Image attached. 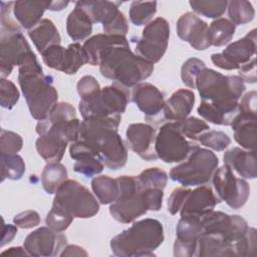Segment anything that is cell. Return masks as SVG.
I'll use <instances>...</instances> for the list:
<instances>
[{
	"label": "cell",
	"mask_w": 257,
	"mask_h": 257,
	"mask_svg": "<svg viewBox=\"0 0 257 257\" xmlns=\"http://www.w3.org/2000/svg\"><path fill=\"white\" fill-rule=\"evenodd\" d=\"M98 66L102 76L126 88L147 79L154 63L133 53L124 36L104 35L99 44Z\"/></svg>",
	"instance_id": "1"
},
{
	"label": "cell",
	"mask_w": 257,
	"mask_h": 257,
	"mask_svg": "<svg viewBox=\"0 0 257 257\" xmlns=\"http://www.w3.org/2000/svg\"><path fill=\"white\" fill-rule=\"evenodd\" d=\"M120 121L121 114H117L105 117H88L80 123L79 139L91 145L99 160L110 170L122 168L127 161L126 147L117 134Z\"/></svg>",
	"instance_id": "2"
},
{
	"label": "cell",
	"mask_w": 257,
	"mask_h": 257,
	"mask_svg": "<svg viewBox=\"0 0 257 257\" xmlns=\"http://www.w3.org/2000/svg\"><path fill=\"white\" fill-rule=\"evenodd\" d=\"M18 83L32 117L37 120L47 118L57 104L58 94L52 85V77L43 74L33 51L28 52L18 65Z\"/></svg>",
	"instance_id": "3"
},
{
	"label": "cell",
	"mask_w": 257,
	"mask_h": 257,
	"mask_svg": "<svg viewBox=\"0 0 257 257\" xmlns=\"http://www.w3.org/2000/svg\"><path fill=\"white\" fill-rule=\"evenodd\" d=\"M196 88L203 101L226 115L235 116L239 112V99L246 86L237 75H224L206 67L197 78Z\"/></svg>",
	"instance_id": "4"
},
{
	"label": "cell",
	"mask_w": 257,
	"mask_h": 257,
	"mask_svg": "<svg viewBox=\"0 0 257 257\" xmlns=\"http://www.w3.org/2000/svg\"><path fill=\"white\" fill-rule=\"evenodd\" d=\"M163 241V224L157 219L146 218L114 236L110 241V249L120 257L155 256V250Z\"/></svg>",
	"instance_id": "5"
},
{
	"label": "cell",
	"mask_w": 257,
	"mask_h": 257,
	"mask_svg": "<svg viewBox=\"0 0 257 257\" xmlns=\"http://www.w3.org/2000/svg\"><path fill=\"white\" fill-rule=\"evenodd\" d=\"M219 165V159L210 150L199 146L185 162L172 168L170 178L184 187L206 185Z\"/></svg>",
	"instance_id": "6"
},
{
	"label": "cell",
	"mask_w": 257,
	"mask_h": 257,
	"mask_svg": "<svg viewBox=\"0 0 257 257\" xmlns=\"http://www.w3.org/2000/svg\"><path fill=\"white\" fill-rule=\"evenodd\" d=\"M52 207L80 219L91 218L99 211V203L89 190L77 181L68 179L55 193Z\"/></svg>",
	"instance_id": "7"
},
{
	"label": "cell",
	"mask_w": 257,
	"mask_h": 257,
	"mask_svg": "<svg viewBox=\"0 0 257 257\" xmlns=\"http://www.w3.org/2000/svg\"><path fill=\"white\" fill-rule=\"evenodd\" d=\"M131 100L128 88L113 82L89 99H80L79 111L82 118L105 117L124 112Z\"/></svg>",
	"instance_id": "8"
},
{
	"label": "cell",
	"mask_w": 257,
	"mask_h": 257,
	"mask_svg": "<svg viewBox=\"0 0 257 257\" xmlns=\"http://www.w3.org/2000/svg\"><path fill=\"white\" fill-rule=\"evenodd\" d=\"M163 197L162 189H142L130 199L111 203L109 213L115 221L128 224L148 211H159L162 208Z\"/></svg>",
	"instance_id": "9"
},
{
	"label": "cell",
	"mask_w": 257,
	"mask_h": 257,
	"mask_svg": "<svg viewBox=\"0 0 257 257\" xmlns=\"http://www.w3.org/2000/svg\"><path fill=\"white\" fill-rule=\"evenodd\" d=\"M197 147L195 142L189 141L177 130L173 121L164 123L156 136L157 157L168 164L185 161Z\"/></svg>",
	"instance_id": "10"
},
{
	"label": "cell",
	"mask_w": 257,
	"mask_h": 257,
	"mask_svg": "<svg viewBox=\"0 0 257 257\" xmlns=\"http://www.w3.org/2000/svg\"><path fill=\"white\" fill-rule=\"evenodd\" d=\"M169 37V22L165 18L157 17L145 26L142 37L136 44L137 55L152 63L160 61L167 51Z\"/></svg>",
	"instance_id": "11"
},
{
	"label": "cell",
	"mask_w": 257,
	"mask_h": 257,
	"mask_svg": "<svg viewBox=\"0 0 257 257\" xmlns=\"http://www.w3.org/2000/svg\"><path fill=\"white\" fill-rule=\"evenodd\" d=\"M212 180L220 201L226 202L234 210H238L246 204L250 196V186L245 180L237 178L228 166L224 165L216 169Z\"/></svg>",
	"instance_id": "12"
},
{
	"label": "cell",
	"mask_w": 257,
	"mask_h": 257,
	"mask_svg": "<svg viewBox=\"0 0 257 257\" xmlns=\"http://www.w3.org/2000/svg\"><path fill=\"white\" fill-rule=\"evenodd\" d=\"M255 52L256 29H252L241 39L230 43L221 53H213L211 60L217 67L233 70L254 58Z\"/></svg>",
	"instance_id": "13"
},
{
	"label": "cell",
	"mask_w": 257,
	"mask_h": 257,
	"mask_svg": "<svg viewBox=\"0 0 257 257\" xmlns=\"http://www.w3.org/2000/svg\"><path fill=\"white\" fill-rule=\"evenodd\" d=\"M131 99L145 113V118L149 123L159 125L165 122L166 101L163 92L157 86L149 82H141L133 87Z\"/></svg>",
	"instance_id": "14"
},
{
	"label": "cell",
	"mask_w": 257,
	"mask_h": 257,
	"mask_svg": "<svg viewBox=\"0 0 257 257\" xmlns=\"http://www.w3.org/2000/svg\"><path fill=\"white\" fill-rule=\"evenodd\" d=\"M32 51L22 32L1 29L0 33V74L1 78L10 75L24 56Z\"/></svg>",
	"instance_id": "15"
},
{
	"label": "cell",
	"mask_w": 257,
	"mask_h": 257,
	"mask_svg": "<svg viewBox=\"0 0 257 257\" xmlns=\"http://www.w3.org/2000/svg\"><path fill=\"white\" fill-rule=\"evenodd\" d=\"M67 243L66 236L49 227H40L27 235L24 248L29 256L49 257L60 255Z\"/></svg>",
	"instance_id": "16"
},
{
	"label": "cell",
	"mask_w": 257,
	"mask_h": 257,
	"mask_svg": "<svg viewBox=\"0 0 257 257\" xmlns=\"http://www.w3.org/2000/svg\"><path fill=\"white\" fill-rule=\"evenodd\" d=\"M176 30L178 36L196 50H205L211 46L208 24L193 12H186L180 16Z\"/></svg>",
	"instance_id": "17"
},
{
	"label": "cell",
	"mask_w": 257,
	"mask_h": 257,
	"mask_svg": "<svg viewBox=\"0 0 257 257\" xmlns=\"http://www.w3.org/2000/svg\"><path fill=\"white\" fill-rule=\"evenodd\" d=\"M203 234L200 217H181L176 228L174 255L177 257L195 256L199 237Z\"/></svg>",
	"instance_id": "18"
},
{
	"label": "cell",
	"mask_w": 257,
	"mask_h": 257,
	"mask_svg": "<svg viewBox=\"0 0 257 257\" xmlns=\"http://www.w3.org/2000/svg\"><path fill=\"white\" fill-rule=\"evenodd\" d=\"M157 132L156 128L148 123H132L127 126L125 138L128 148L145 161L156 160L155 151Z\"/></svg>",
	"instance_id": "19"
},
{
	"label": "cell",
	"mask_w": 257,
	"mask_h": 257,
	"mask_svg": "<svg viewBox=\"0 0 257 257\" xmlns=\"http://www.w3.org/2000/svg\"><path fill=\"white\" fill-rule=\"evenodd\" d=\"M220 202L211 187L201 185L195 190H191L186 197L180 210L181 217H201L214 210Z\"/></svg>",
	"instance_id": "20"
},
{
	"label": "cell",
	"mask_w": 257,
	"mask_h": 257,
	"mask_svg": "<svg viewBox=\"0 0 257 257\" xmlns=\"http://www.w3.org/2000/svg\"><path fill=\"white\" fill-rule=\"evenodd\" d=\"M224 164L240 177L255 179L257 177V163L255 151H244L233 148L224 154Z\"/></svg>",
	"instance_id": "21"
},
{
	"label": "cell",
	"mask_w": 257,
	"mask_h": 257,
	"mask_svg": "<svg viewBox=\"0 0 257 257\" xmlns=\"http://www.w3.org/2000/svg\"><path fill=\"white\" fill-rule=\"evenodd\" d=\"M68 143V140L61 134L48 131L39 136L35 142V148L44 161L54 163L61 161Z\"/></svg>",
	"instance_id": "22"
},
{
	"label": "cell",
	"mask_w": 257,
	"mask_h": 257,
	"mask_svg": "<svg viewBox=\"0 0 257 257\" xmlns=\"http://www.w3.org/2000/svg\"><path fill=\"white\" fill-rule=\"evenodd\" d=\"M195 103V94L189 89H178L166 101L164 107L165 121H177L188 117Z\"/></svg>",
	"instance_id": "23"
},
{
	"label": "cell",
	"mask_w": 257,
	"mask_h": 257,
	"mask_svg": "<svg viewBox=\"0 0 257 257\" xmlns=\"http://www.w3.org/2000/svg\"><path fill=\"white\" fill-rule=\"evenodd\" d=\"M257 115L238 112L231 122L235 141L248 151H255L257 137Z\"/></svg>",
	"instance_id": "24"
},
{
	"label": "cell",
	"mask_w": 257,
	"mask_h": 257,
	"mask_svg": "<svg viewBox=\"0 0 257 257\" xmlns=\"http://www.w3.org/2000/svg\"><path fill=\"white\" fill-rule=\"evenodd\" d=\"M47 4V1H16L13 4L14 18L22 28L30 30L41 21Z\"/></svg>",
	"instance_id": "25"
},
{
	"label": "cell",
	"mask_w": 257,
	"mask_h": 257,
	"mask_svg": "<svg viewBox=\"0 0 257 257\" xmlns=\"http://www.w3.org/2000/svg\"><path fill=\"white\" fill-rule=\"evenodd\" d=\"M28 36L41 54L50 46L60 45L61 37L54 23L47 18L41 19L33 28L28 30Z\"/></svg>",
	"instance_id": "26"
},
{
	"label": "cell",
	"mask_w": 257,
	"mask_h": 257,
	"mask_svg": "<svg viewBox=\"0 0 257 257\" xmlns=\"http://www.w3.org/2000/svg\"><path fill=\"white\" fill-rule=\"evenodd\" d=\"M119 2L111 1H78L75 6L80 8L92 23L106 24L119 12Z\"/></svg>",
	"instance_id": "27"
},
{
	"label": "cell",
	"mask_w": 257,
	"mask_h": 257,
	"mask_svg": "<svg viewBox=\"0 0 257 257\" xmlns=\"http://www.w3.org/2000/svg\"><path fill=\"white\" fill-rule=\"evenodd\" d=\"M80 121L76 117L70 120H51L45 118L43 120H38L36 124V133L41 136L48 131H53L64 136L69 143L76 142L79 139Z\"/></svg>",
	"instance_id": "28"
},
{
	"label": "cell",
	"mask_w": 257,
	"mask_h": 257,
	"mask_svg": "<svg viewBox=\"0 0 257 257\" xmlns=\"http://www.w3.org/2000/svg\"><path fill=\"white\" fill-rule=\"evenodd\" d=\"M66 32L72 40H84L92 32V22L80 8L75 6L67 16Z\"/></svg>",
	"instance_id": "29"
},
{
	"label": "cell",
	"mask_w": 257,
	"mask_h": 257,
	"mask_svg": "<svg viewBox=\"0 0 257 257\" xmlns=\"http://www.w3.org/2000/svg\"><path fill=\"white\" fill-rule=\"evenodd\" d=\"M67 180V170L59 162L48 163L41 174V183L44 191L55 194L63 182Z\"/></svg>",
	"instance_id": "30"
},
{
	"label": "cell",
	"mask_w": 257,
	"mask_h": 257,
	"mask_svg": "<svg viewBox=\"0 0 257 257\" xmlns=\"http://www.w3.org/2000/svg\"><path fill=\"white\" fill-rule=\"evenodd\" d=\"M91 189L100 204L113 203L118 195V185L116 179L108 176H98L92 179Z\"/></svg>",
	"instance_id": "31"
},
{
	"label": "cell",
	"mask_w": 257,
	"mask_h": 257,
	"mask_svg": "<svg viewBox=\"0 0 257 257\" xmlns=\"http://www.w3.org/2000/svg\"><path fill=\"white\" fill-rule=\"evenodd\" d=\"M235 33V25L226 18H217L209 26L211 45L220 47L228 44Z\"/></svg>",
	"instance_id": "32"
},
{
	"label": "cell",
	"mask_w": 257,
	"mask_h": 257,
	"mask_svg": "<svg viewBox=\"0 0 257 257\" xmlns=\"http://www.w3.org/2000/svg\"><path fill=\"white\" fill-rule=\"evenodd\" d=\"M230 21L234 25H243L254 19L255 10L251 2L246 0H233L227 5Z\"/></svg>",
	"instance_id": "33"
},
{
	"label": "cell",
	"mask_w": 257,
	"mask_h": 257,
	"mask_svg": "<svg viewBox=\"0 0 257 257\" xmlns=\"http://www.w3.org/2000/svg\"><path fill=\"white\" fill-rule=\"evenodd\" d=\"M25 172L23 159L15 155H1V181L5 179L19 180Z\"/></svg>",
	"instance_id": "34"
},
{
	"label": "cell",
	"mask_w": 257,
	"mask_h": 257,
	"mask_svg": "<svg viewBox=\"0 0 257 257\" xmlns=\"http://www.w3.org/2000/svg\"><path fill=\"white\" fill-rule=\"evenodd\" d=\"M157 2H142V1H134L130 7V19L131 21L137 25H147L151 22L153 16L157 12Z\"/></svg>",
	"instance_id": "35"
},
{
	"label": "cell",
	"mask_w": 257,
	"mask_h": 257,
	"mask_svg": "<svg viewBox=\"0 0 257 257\" xmlns=\"http://www.w3.org/2000/svg\"><path fill=\"white\" fill-rule=\"evenodd\" d=\"M173 123L184 137L191 140L192 142L198 141L200 135L206 131H209L210 128L209 124L206 121L195 116H190L181 120L173 121Z\"/></svg>",
	"instance_id": "36"
},
{
	"label": "cell",
	"mask_w": 257,
	"mask_h": 257,
	"mask_svg": "<svg viewBox=\"0 0 257 257\" xmlns=\"http://www.w3.org/2000/svg\"><path fill=\"white\" fill-rule=\"evenodd\" d=\"M191 8L196 13L203 15L208 18H220L222 16L228 5L226 0H201V1H190Z\"/></svg>",
	"instance_id": "37"
},
{
	"label": "cell",
	"mask_w": 257,
	"mask_h": 257,
	"mask_svg": "<svg viewBox=\"0 0 257 257\" xmlns=\"http://www.w3.org/2000/svg\"><path fill=\"white\" fill-rule=\"evenodd\" d=\"M87 63V56L83 46L79 43H71L66 47V60L64 73L75 74L80 67Z\"/></svg>",
	"instance_id": "38"
},
{
	"label": "cell",
	"mask_w": 257,
	"mask_h": 257,
	"mask_svg": "<svg viewBox=\"0 0 257 257\" xmlns=\"http://www.w3.org/2000/svg\"><path fill=\"white\" fill-rule=\"evenodd\" d=\"M139 183L142 189H162L167 185L168 182V175L165 171L159 168H149L144 170L138 176Z\"/></svg>",
	"instance_id": "39"
},
{
	"label": "cell",
	"mask_w": 257,
	"mask_h": 257,
	"mask_svg": "<svg viewBox=\"0 0 257 257\" xmlns=\"http://www.w3.org/2000/svg\"><path fill=\"white\" fill-rule=\"evenodd\" d=\"M204 68H206L205 62L199 58L192 57L186 60L181 68V78L183 83L190 88H196L197 78Z\"/></svg>",
	"instance_id": "40"
},
{
	"label": "cell",
	"mask_w": 257,
	"mask_h": 257,
	"mask_svg": "<svg viewBox=\"0 0 257 257\" xmlns=\"http://www.w3.org/2000/svg\"><path fill=\"white\" fill-rule=\"evenodd\" d=\"M198 142L205 146L208 147L214 151H224L229 147L231 144V139L229 136L221 131H206L203 134L200 135L198 138Z\"/></svg>",
	"instance_id": "41"
},
{
	"label": "cell",
	"mask_w": 257,
	"mask_h": 257,
	"mask_svg": "<svg viewBox=\"0 0 257 257\" xmlns=\"http://www.w3.org/2000/svg\"><path fill=\"white\" fill-rule=\"evenodd\" d=\"M43 62L50 68L64 71L66 60V48L61 45H53L47 48L42 54Z\"/></svg>",
	"instance_id": "42"
},
{
	"label": "cell",
	"mask_w": 257,
	"mask_h": 257,
	"mask_svg": "<svg viewBox=\"0 0 257 257\" xmlns=\"http://www.w3.org/2000/svg\"><path fill=\"white\" fill-rule=\"evenodd\" d=\"M103 168V163L96 157H87L76 160L73 166L74 172L81 174L87 178H91L100 174Z\"/></svg>",
	"instance_id": "43"
},
{
	"label": "cell",
	"mask_w": 257,
	"mask_h": 257,
	"mask_svg": "<svg viewBox=\"0 0 257 257\" xmlns=\"http://www.w3.org/2000/svg\"><path fill=\"white\" fill-rule=\"evenodd\" d=\"M23 146L22 138L10 131H6L4 128L1 130L0 137V150L1 155H15L17 154Z\"/></svg>",
	"instance_id": "44"
},
{
	"label": "cell",
	"mask_w": 257,
	"mask_h": 257,
	"mask_svg": "<svg viewBox=\"0 0 257 257\" xmlns=\"http://www.w3.org/2000/svg\"><path fill=\"white\" fill-rule=\"evenodd\" d=\"M19 91L16 85L5 78L0 80V103L2 107L12 108L19 100Z\"/></svg>",
	"instance_id": "45"
},
{
	"label": "cell",
	"mask_w": 257,
	"mask_h": 257,
	"mask_svg": "<svg viewBox=\"0 0 257 257\" xmlns=\"http://www.w3.org/2000/svg\"><path fill=\"white\" fill-rule=\"evenodd\" d=\"M73 217L56 208H51L46 216V225L56 232L65 231L73 221Z\"/></svg>",
	"instance_id": "46"
},
{
	"label": "cell",
	"mask_w": 257,
	"mask_h": 257,
	"mask_svg": "<svg viewBox=\"0 0 257 257\" xmlns=\"http://www.w3.org/2000/svg\"><path fill=\"white\" fill-rule=\"evenodd\" d=\"M76 89L80 98L83 100L95 96L101 90L98 81L92 75L82 76L76 84Z\"/></svg>",
	"instance_id": "47"
},
{
	"label": "cell",
	"mask_w": 257,
	"mask_h": 257,
	"mask_svg": "<svg viewBox=\"0 0 257 257\" xmlns=\"http://www.w3.org/2000/svg\"><path fill=\"white\" fill-rule=\"evenodd\" d=\"M104 34L107 35H118V36H124L126 35L128 31V24L127 20L124 17L122 12H118L117 15L108 23L102 25Z\"/></svg>",
	"instance_id": "48"
},
{
	"label": "cell",
	"mask_w": 257,
	"mask_h": 257,
	"mask_svg": "<svg viewBox=\"0 0 257 257\" xmlns=\"http://www.w3.org/2000/svg\"><path fill=\"white\" fill-rule=\"evenodd\" d=\"M69 155L73 160H80L87 157H96L97 153L93 149L91 145H89L87 142L83 140H77L76 142H73L69 147ZM99 159V158H98Z\"/></svg>",
	"instance_id": "49"
},
{
	"label": "cell",
	"mask_w": 257,
	"mask_h": 257,
	"mask_svg": "<svg viewBox=\"0 0 257 257\" xmlns=\"http://www.w3.org/2000/svg\"><path fill=\"white\" fill-rule=\"evenodd\" d=\"M51 120H70L76 118L75 108L68 102H59L57 103L48 117Z\"/></svg>",
	"instance_id": "50"
},
{
	"label": "cell",
	"mask_w": 257,
	"mask_h": 257,
	"mask_svg": "<svg viewBox=\"0 0 257 257\" xmlns=\"http://www.w3.org/2000/svg\"><path fill=\"white\" fill-rule=\"evenodd\" d=\"M14 224L21 229H31L39 225L40 217L36 211L27 210L17 214L13 218Z\"/></svg>",
	"instance_id": "51"
},
{
	"label": "cell",
	"mask_w": 257,
	"mask_h": 257,
	"mask_svg": "<svg viewBox=\"0 0 257 257\" xmlns=\"http://www.w3.org/2000/svg\"><path fill=\"white\" fill-rule=\"evenodd\" d=\"M190 189L188 188H177L175 189L171 196L168 199V212L171 215H176L178 212H180L184 201L188 194L190 193Z\"/></svg>",
	"instance_id": "52"
},
{
	"label": "cell",
	"mask_w": 257,
	"mask_h": 257,
	"mask_svg": "<svg viewBox=\"0 0 257 257\" xmlns=\"http://www.w3.org/2000/svg\"><path fill=\"white\" fill-rule=\"evenodd\" d=\"M238 76L247 83L256 82V61L255 57L238 68Z\"/></svg>",
	"instance_id": "53"
},
{
	"label": "cell",
	"mask_w": 257,
	"mask_h": 257,
	"mask_svg": "<svg viewBox=\"0 0 257 257\" xmlns=\"http://www.w3.org/2000/svg\"><path fill=\"white\" fill-rule=\"evenodd\" d=\"M256 96L257 93L255 90L247 92L239 102V112H245L250 114L257 115L256 112Z\"/></svg>",
	"instance_id": "54"
},
{
	"label": "cell",
	"mask_w": 257,
	"mask_h": 257,
	"mask_svg": "<svg viewBox=\"0 0 257 257\" xmlns=\"http://www.w3.org/2000/svg\"><path fill=\"white\" fill-rule=\"evenodd\" d=\"M87 252L80 246L67 245L61 251L60 256H87Z\"/></svg>",
	"instance_id": "55"
},
{
	"label": "cell",
	"mask_w": 257,
	"mask_h": 257,
	"mask_svg": "<svg viewBox=\"0 0 257 257\" xmlns=\"http://www.w3.org/2000/svg\"><path fill=\"white\" fill-rule=\"evenodd\" d=\"M17 233V226H13V225H5L3 226V237H2V242H1V246L6 245L7 243L11 242V240L15 237Z\"/></svg>",
	"instance_id": "56"
},
{
	"label": "cell",
	"mask_w": 257,
	"mask_h": 257,
	"mask_svg": "<svg viewBox=\"0 0 257 257\" xmlns=\"http://www.w3.org/2000/svg\"><path fill=\"white\" fill-rule=\"evenodd\" d=\"M1 254L8 255V256H27L28 255L25 248H21V247H11L8 250L3 251Z\"/></svg>",
	"instance_id": "57"
},
{
	"label": "cell",
	"mask_w": 257,
	"mask_h": 257,
	"mask_svg": "<svg viewBox=\"0 0 257 257\" xmlns=\"http://www.w3.org/2000/svg\"><path fill=\"white\" fill-rule=\"evenodd\" d=\"M68 1H49L47 4V9L51 11H60L67 7Z\"/></svg>",
	"instance_id": "58"
}]
</instances>
